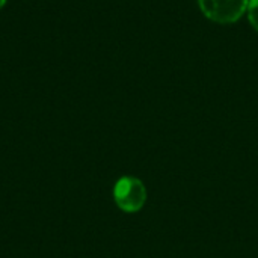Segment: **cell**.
I'll return each mask as SVG.
<instances>
[{"label": "cell", "mask_w": 258, "mask_h": 258, "mask_svg": "<svg viewBox=\"0 0 258 258\" xmlns=\"http://www.w3.org/2000/svg\"><path fill=\"white\" fill-rule=\"evenodd\" d=\"M113 200L125 213H138L147 203V187L136 177H121L113 186Z\"/></svg>", "instance_id": "6da1fadb"}, {"label": "cell", "mask_w": 258, "mask_h": 258, "mask_svg": "<svg viewBox=\"0 0 258 258\" xmlns=\"http://www.w3.org/2000/svg\"><path fill=\"white\" fill-rule=\"evenodd\" d=\"M246 11H248V18H249L252 27L258 32V0H249Z\"/></svg>", "instance_id": "3957f363"}, {"label": "cell", "mask_w": 258, "mask_h": 258, "mask_svg": "<svg viewBox=\"0 0 258 258\" xmlns=\"http://www.w3.org/2000/svg\"><path fill=\"white\" fill-rule=\"evenodd\" d=\"M203 14L221 24L236 23L248 9L249 0H198Z\"/></svg>", "instance_id": "7a4b0ae2"}, {"label": "cell", "mask_w": 258, "mask_h": 258, "mask_svg": "<svg viewBox=\"0 0 258 258\" xmlns=\"http://www.w3.org/2000/svg\"><path fill=\"white\" fill-rule=\"evenodd\" d=\"M6 5V0H0V9Z\"/></svg>", "instance_id": "277c9868"}]
</instances>
